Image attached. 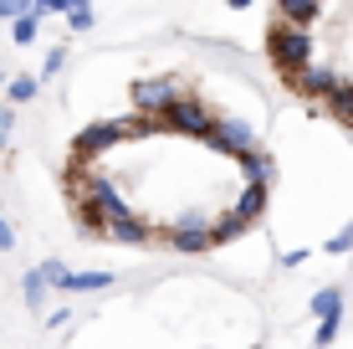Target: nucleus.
<instances>
[{"instance_id":"26","label":"nucleus","mask_w":353,"mask_h":349,"mask_svg":"<svg viewBox=\"0 0 353 349\" xmlns=\"http://www.w3.org/2000/svg\"><path fill=\"white\" fill-rule=\"evenodd\" d=\"M10 242H16V236H10V226L0 221V247H10Z\"/></svg>"},{"instance_id":"17","label":"nucleus","mask_w":353,"mask_h":349,"mask_svg":"<svg viewBox=\"0 0 353 349\" xmlns=\"http://www.w3.org/2000/svg\"><path fill=\"white\" fill-rule=\"evenodd\" d=\"M338 329H343V319H318V329H312V344L327 349V344L338 339Z\"/></svg>"},{"instance_id":"23","label":"nucleus","mask_w":353,"mask_h":349,"mask_svg":"<svg viewBox=\"0 0 353 349\" xmlns=\"http://www.w3.org/2000/svg\"><path fill=\"white\" fill-rule=\"evenodd\" d=\"M31 36H36V16H21L16 21V41H31Z\"/></svg>"},{"instance_id":"6","label":"nucleus","mask_w":353,"mask_h":349,"mask_svg":"<svg viewBox=\"0 0 353 349\" xmlns=\"http://www.w3.org/2000/svg\"><path fill=\"white\" fill-rule=\"evenodd\" d=\"M205 144H210V149H221V154H230V160H241L246 149H256V129L241 124V118L215 113V124H210V134H205Z\"/></svg>"},{"instance_id":"13","label":"nucleus","mask_w":353,"mask_h":349,"mask_svg":"<svg viewBox=\"0 0 353 349\" xmlns=\"http://www.w3.org/2000/svg\"><path fill=\"white\" fill-rule=\"evenodd\" d=\"M241 232H246V221H241V216L236 211H221V216H215V221H210V236H215V247H225V242H236V236Z\"/></svg>"},{"instance_id":"16","label":"nucleus","mask_w":353,"mask_h":349,"mask_svg":"<svg viewBox=\"0 0 353 349\" xmlns=\"http://www.w3.org/2000/svg\"><path fill=\"white\" fill-rule=\"evenodd\" d=\"M118 129H123V139H149V134H159V118L128 113V118H118Z\"/></svg>"},{"instance_id":"11","label":"nucleus","mask_w":353,"mask_h":349,"mask_svg":"<svg viewBox=\"0 0 353 349\" xmlns=\"http://www.w3.org/2000/svg\"><path fill=\"white\" fill-rule=\"evenodd\" d=\"M266 200H272V185H246V190H241V200H236L230 211L251 226V221H261V216H266Z\"/></svg>"},{"instance_id":"2","label":"nucleus","mask_w":353,"mask_h":349,"mask_svg":"<svg viewBox=\"0 0 353 349\" xmlns=\"http://www.w3.org/2000/svg\"><path fill=\"white\" fill-rule=\"evenodd\" d=\"M210 124H215V108L200 98V93H179L174 103L164 108V118H159V129H169V134H185V139H205L210 134Z\"/></svg>"},{"instance_id":"18","label":"nucleus","mask_w":353,"mask_h":349,"mask_svg":"<svg viewBox=\"0 0 353 349\" xmlns=\"http://www.w3.org/2000/svg\"><path fill=\"white\" fill-rule=\"evenodd\" d=\"M26 303H31V308L46 303V278H41V272H26Z\"/></svg>"},{"instance_id":"10","label":"nucleus","mask_w":353,"mask_h":349,"mask_svg":"<svg viewBox=\"0 0 353 349\" xmlns=\"http://www.w3.org/2000/svg\"><path fill=\"white\" fill-rule=\"evenodd\" d=\"M236 164H241V175H246V185H272V180H276V164H272V154H266L261 144L246 149Z\"/></svg>"},{"instance_id":"22","label":"nucleus","mask_w":353,"mask_h":349,"mask_svg":"<svg viewBox=\"0 0 353 349\" xmlns=\"http://www.w3.org/2000/svg\"><path fill=\"white\" fill-rule=\"evenodd\" d=\"M348 247H353V221H348V226H343V232H338V236H333V242H327V252H348Z\"/></svg>"},{"instance_id":"3","label":"nucleus","mask_w":353,"mask_h":349,"mask_svg":"<svg viewBox=\"0 0 353 349\" xmlns=\"http://www.w3.org/2000/svg\"><path fill=\"white\" fill-rule=\"evenodd\" d=\"M113 144H123V129H118V118H103V124H88L77 139H72V164H88L97 160V154H108Z\"/></svg>"},{"instance_id":"8","label":"nucleus","mask_w":353,"mask_h":349,"mask_svg":"<svg viewBox=\"0 0 353 349\" xmlns=\"http://www.w3.org/2000/svg\"><path fill=\"white\" fill-rule=\"evenodd\" d=\"M287 88H292V93H302L307 103H327V93L338 88V72H333V67H307V72H297Z\"/></svg>"},{"instance_id":"24","label":"nucleus","mask_w":353,"mask_h":349,"mask_svg":"<svg viewBox=\"0 0 353 349\" xmlns=\"http://www.w3.org/2000/svg\"><path fill=\"white\" fill-rule=\"evenodd\" d=\"M26 6H31V0H0V16H21Z\"/></svg>"},{"instance_id":"5","label":"nucleus","mask_w":353,"mask_h":349,"mask_svg":"<svg viewBox=\"0 0 353 349\" xmlns=\"http://www.w3.org/2000/svg\"><path fill=\"white\" fill-rule=\"evenodd\" d=\"M179 93H190L179 77H139V82H133V108L149 113V118H164V108L174 103Z\"/></svg>"},{"instance_id":"1","label":"nucleus","mask_w":353,"mask_h":349,"mask_svg":"<svg viewBox=\"0 0 353 349\" xmlns=\"http://www.w3.org/2000/svg\"><path fill=\"white\" fill-rule=\"evenodd\" d=\"M312 52H318L312 31L287 26V21H272V31H266V62L276 67V77H282V82H292L297 72H307L312 67Z\"/></svg>"},{"instance_id":"7","label":"nucleus","mask_w":353,"mask_h":349,"mask_svg":"<svg viewBox=\"0 0 353 349\" xmlns=\"http://www.w3.org/2000/svg\"><path fill=\"white\" fill-rule=\"evenodd\" d=\"M103 242H113V247H143V242H154V221H143V216H118V221H108L103 226Z\"/></svg>"},{"instance_id":"15","label":"nucleus","mask_w":353,"mask_h":349,"mask_svg":"<svg viewBox=\"0 0 353 349\" xmlns=\"http://www.w3.org/2000/svg\"><path fill=\"white\" fill-rule=\"evenodd\" d=\"M312 314L318 319H343V293H338V287H318V293H312Z\"/></svg>"},{"instance_id":"27","label":"nucleus","mask_w":353,"mask_h":349,"mask_svg":"<svg viewBox=\"0 0 353 349\" xmlns=\"http://www.w3.org/2000/svg\"><path fill=\"white\" fill-rule=\"evenodd\" d=\"M230 6H236V10H241V6H251V0H230Z\"/></svg>"},{"instance_id":"28","label":"nucleus","mask_w":353,"mask_h":349,"mask_svg":"<svg viewBox=\"0 0 353 349\" xmlns=\"http://www.w3.org/2000/svg\"><path fill=\"white\" fill-rule=\"evenodd\" d=\"M0 144H6V129H0Z\"/></svg>"},{"instance_id":"12","label":"nucleus","mask_w":353,"mask_h":349,"mask_svg":"<svg viewBox=\"0 0 353 349\" xmlns=\"http://www.w3.org/2000/svg\"><path fill=\"white\" fill-rule=\"evenodd\" d=\"M323 108L338 118V124H348V129H353V82H348V77H338V88L327 93V103H323Z\"/></svg>"},{"instance_id":"4","label":"nucleus","mask_w":353,"mask_h":349,"mask_svg":"<svg viewBox=\"0 0 353 349\" xmlns=\"http://www.w3.org/2000/svg\"><path fill=\"white\" fill-rule=\"evenodd\" d=\"M169 247H174V252H185V257L215 252V236H210V216H200V211H185L174 226H169Z\"/></svg>"},{"instance_id":"9","label":"nucleus","mask_w":353,"mask_h":349,"mask_svg":"<svg viewBox=\"0 0 353 349\" xmlns=\"http://www.w3.org/2000/svg\"><path fill=\"white\" fill-rule=\"evenodd\" d=\"M323 6H327V0H276V16L272 21H287V26L312 31V21L323 16Z\"/></svg>"},{"instance_id":"20","label":"nucleus","mask_w":353,"mask_h":349,"mask_svg":"<svg viewBox=\"0 0 353 349\" xmlns=\"http://www.w3.org/2000/svg\"><path fill=\"white\" fill-rule=\"evenodd\" d=\"M67 21H72V31H88V26H92V10H88V6H72Z\"/></svg>"},{"instance_id":"21","label":"nucleus","mask_w":353,"mask_h":349,"mask_svg":"<svg viewBox=\"0 0 353 349\" xmlns=\"http://www.w3.org/2000/svg\"><path fill=\"white\" fill-rule=\"evenodd\" d=\"M10 98H16V103L36 98V77H16V88H10Z\"/></svg>"},{"instance_id":"19","label":"nucleus","mask_w":353,"mask_h":349,"mask_svg":"<svg viewBox=\"0 0 353 349\" xmlns=\"http://www.w3.org/2000/svg\"><path fill=\"white\" fill-rule=\"evenodd\" d=\"M36 272H41V278L52 283V287H62V283H67V267H62V262H41Z\"/></svg>"},{"instance_id":"25","label":"nucleus","mask_w":353,"mask_h":349,"mask_svg":"<svg viewBox=\"0 0 353 349\" xmlns=\"http://www.w3.org/2000/svg\"><path fill=\"white\" fill-rule=\"evenodd\" d=\"M36 10H72V0H36Z\"/></svg>"},{"instance_id":"14","label":"nucleus","mask_w":353,"mask_h":349,"mask_svg":"<svg viewBox=\"0 0 353 349\" xmlns=\"http://www.w3.org/2000/svg\"><path fill=\"white\" fill-rule=\"evenodd\" d=\"M97 287H113V278L108 272H67L62 293H97Z\"/></svg>"}]
</instances>
